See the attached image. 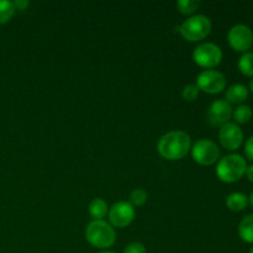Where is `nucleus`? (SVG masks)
I'll return each instance as SVG.
<instances>
[{
	"label": "nucleus",
	"instance_id": "6",
	"mask_svg": "<svg viewBox=\"0 0 253 253\" xmlns=\"http://www.w3.org/2000/svg\"><path fill=\"white\" fill-rule=\"evenodd\" d=\"M192 157L198 165L212 166L219 161L220 148L216 143L208 138H200L190 148Z\"/></svg>",
	"mask_w": 253,
	"mask_h": 253
},
{
	"label": "nucleus",
	"instance_id": "4",
	"mask_svg": "<svg viewBox=\"0 0 253 253\" xmlns=\"http://www.w3.org/2000/svg\"><path fill=\"white\" fill-rule=\"evenodd\" d=\"M85 240L93 247L106 250L116 241V231L104 220H93L85 229Z\"/></svg>",
	"mask_w": 253,
	"mask_h": 253
},
{
	"label": "nucleus",
	"instance_id": "9",
	"mask_svg": "<svg viewBox=\"0 0 253 253\" xmlns=\"http://www.w3.org/2000/svg\"><path fill=\"white\" fill-rule=\"evenodd\" d=\"M227 41L231 48L236 52L246 53L253 44V32L247 25L237 24L230 29Z\"/></svg>",
	"mask_w": 253,
	"mask_h": 253
},
{
	"label": "nucleus",
	"instance_id": "19",
	"mask_svg": "<svg viewBox=\"0 0 253 253\" xmlns=\"http://www.w3.org/2000/svg\"><path fill=\"white\" fill-rule=\"evenodd\" d=\"M200 7L199 0H179L177 2V9L182 15H192Z\"/></svg>",
	"mask_w": 253,
	"mask_h": 253
},
{
	"label": "nucleus",
	"instance_id": "3",
	"mask_svg": "<svg viewBox=\"0 0 253 253\" xmlns=\"http://www.w3.org/2000/svg\"><path fill=\"white\" fill-rule=\"evenodd\" d=\"M212 29L211 20L205 15H193L179 25L175 31L188 42H198L207 39Z\"/></svg>",
	"mask_w": 253,
	"mask_h": 253
},
{
	"label": "nucleus",
	"instance_id": "5",
	"mask_svg": "<svg viewBox=\"0 0 253 253\" xmlns=\"http://www.w3.org/2000/svg\"><path fill=\"white\" fill-rule=\"evenodd\" d=\"M193 61L202 68L212 69L221 63L222 51L217 44L205 42L195 47L193 52Z\"/></svg>",
	"mask_w": 253,
	"mask_h": 253
},
{
	"label": "nucleus",
	"instance_id": "15",
	"mask_svg": "<svg viewBox=\"0 0 253 253\" xmlns=\"http://www.w3.org/2000/svg\"><path fill=\"white\" fill-rule=\"evenodd\" d=\"M239 236L246 244H253V214L241 220L239 224Z\"/></svg>",
	"mask_w": 253,
	"mask_h": 253
},
{
	"label": "nucleus",
	"instance_id": "16",
	"mask_svg": "<svg viewBox=\"0 0 253 253\" xmlns=\"http://www.w3.org/2000/svg\"><path fill=\"white\" fill-rule=\"evenodd\" d=\"M252 109L251 106L245 105V104H241V105L237 106L234 111H232V118H234L235 124L237 125H242V124H247L252 119Z\"/></svg>",
	"mask_w": 253,
	"mask_h": 253
},
{
	"label": "nucleus",
	"instance_id": "1",
	"mask_svg": "<svg viewBox=\"0 0 253 253\" xmlns=\"http://www.w3.org/2000/svg\"><path fill=\"white\" fill-rule=\"evenodd\" d=\"M192 148V138L185 131L174 130L165 133L157 143V151L167 161L183 160Z\"/></svg>",
	"mask_w": 253,
	"mask_h": 253
},
{
	"label": "nucleus",
	"instance_id": "26",
	"mask_svg": "<svg viewBox=\"0 0 253 253\" xmlns=\"http://www.w3.org/2000/svg\"><path fill=\"white\" fill-rule=\"evenodd\" d=\"M250 203H251V205H252V208H253V192L251 193V195H250Z\"/></svg>",
	"mask_w": 253,
	"mask_h": 253
},
{
	"label": "nucleus",
	"instance_id": "2",
	"mask_svg": "<svg viewBox=\"0 0 253 253\" xmlns=\"http://www.w3.org/2000/svg\"><path fill=\"white\" fill-rule=\"evenodd\" d=\"M247 169V162L241 155L231 153L220 158L216 165V175L221 182H239L245 175Z\"/></svg>",
	"mask_w": 253,
	"mask_h": 253
},
{
	"label": "nucleus",
	"instance_id": "10",
	"mask_svg": "<svg viewBox=\"0 0 253 253\" xmlns=\"http://www.w3.org/2000/svg\"><path fill=\"white\" fill-rule=\"evenodd\" d=\"M219 141L225 150L236 151L244 142V132L237 124L227 123L220 127Z\"/></svg>",
	"mask_w": 253,
	"mask_h": 253
},
{
	"label": "nucleus",
	"instance_id": "18",
	"mask_svg": "<svg viewBox=\"0 0 253 253\" xmlns=\"http://www.w3.org/2000/svg\"><path fill=\"white\" fill-rule=\"evenodd\" d=\"M15 9L12 1H7V0H0V25H4L9 22L14 16Z\"/></svg>",
	"mask_w": 253,
	"mask_h": 253
},
{
	"label": "nucleus",
	"instance_id": "17",
	"mask_svg": "<svg viewBox=\"0 0 253 253\" xmlns=\"http://www.w3.org/2000/svg\"><path fill=\"white\" fill-rule=\"evenodd\" d=\"M239 71L241 72L244 76L252 77L253 78V53L252 52H246L242 54L239 59Z\"/></svg>",
	"mask_w": 253,
	"mask_h": 253
},
{
	"label": "nucleus",
	"instance_id": "21",
	"mask_svg": "<svg viewBox=\"0 0 253 253\" xmlns=\"http://www.w3.org/2000/svg\"><path fill=\"white\" fill-rule=\"evenodd\" d=\"M199 88L197 86V84H188L183 88L182 90V98L185 101H194L195 99L199 95Z\"/></svg>",
	"mask_w": 253,
	"mask_h": 253
},
{
	"label": "nucleus",
	"instance_id": "24",
	"mask_svg": "<svg viewBox=\"0 0 253 253\" xmlns=\"http://www.w3.org/2000/svg\"><path fill=\"white\" fill-rule=\"evenodd\" d=\"M12 4H14L15 9L22 11V10H25L27 6H29L30 2L27 1V0H16V1H12Z\"/></svg>",
	"mask_w": 253,
	"mask_h": 253
},
{
	"label": "nucleus",
	"instance_id": "27",
	"mask_svg": "<svg viewBox=\"0 0 253 253\" xmlns=\"http://www.w3.org/2000/svg\"><path fill=\"white\" fill-rule=\"evenodd\" d=\"M250 89H251V91L253 93V78L251 79V82H250Z\"/></svg>",
	"mask_w": 253,
	"mask_h": 253
},
{
	"label": "nucleus",
	"instance_id": "7",
	"mask_svg": "<svg viewBox=\"0 0 253 253\" xmlns=\"http://www.w3.org/2000/svg\"><path fill=\"white\" fill-rule=\"evenodd\" d=\"M197 86L204 93L219 94L226 86V78L221 72L215 69H205L198 76Z\"/></svg>",
	"mask_w": 253,
	"mask_h": 253
},
{
	"label": "nucleus",
	"instance_id": "12",
	"mask_svg": "<svg viewBox=\"0 0 253 253\" xmlns=\"http://www.w3.org/2000/svg\"><path fill=\"white\" fill-rule=\"evenodd\" d=\"M249 98V88L244 84H232L225 93V100L230 104H239L241 105L242 103L247 100Z\"/></svg>",
	"mask_w": 253,
	"mask_h": 253
},
{
	"label": "nucleus",
	"instance_id": "14",
	"mask_svg": "<svg viewBox=\"0 0 253 253\" xmlns=\"http://www.w3.org/2000/svg\"><path fill=\"white\" fill-rule=\"evenodd\" d=\"M88 211L94 220H103L109 212V207L105 200H103L101 198H95L89 204Z\"/></svg>",
	"mask_w": 253,
	"mask_h": 253
},
{
	"label": "nucleus",
	"instance_id": "29",
	"mask_svg": "<svg viewBox=\"0 0 253 253\" xmlns=\"http://www.w3.org/2000/svg\"><path fill=\"white\" fill-rule=\"evenodd\" d=\"M250 253H253V247H251V250H250Z\"/></svg>",
	"mask_w": 253,
	"mask_h": 253
},
{
	"label": "nucleus",
	"instance_id": "11",
	"mask_svg": "<svg viewBox=\"0 0 253 253\" xmlns=\"http://www.w3.org/2000/svg\"><path fill=\"white\" fill-rule=\"evenodd\" d=\"M232 106L225 99H217L210 104L207 113V120L211 126H222L230 123L232 118Z\"/></svg>",
	"mask_w": 253,
	"mask_h": 253
},
{
	"label": "nucleus",
	"instance_id": "8",
	"mask_svg": "<svg viewBox=\"0 0 253 253\" xmlns=\"http://www.w3.org/2000/svg\"><path fill=\"white\" fill-rule=\"evenodd\" d=\"M108 215L111 226L124 229V227H127L135 220L136 211L130 202L121 200V202L115 203L109 209Z\"/></svg>",
	"mask_w": 253,
	"mask_h": 253
},
{
	"label": "nucleus",
	"instance_id": "23",
	"mask_svg": "<svg viewBox=\"0 0 253 253\" xmlns=\"http://www.w3.org/2000/svg\"><path fill=\"white\" fill-rule=\"evenodd\" d=\"M245 155H246L247 160L253 161V136H251L245 143Z\"/></svg>",
	"mask_w": 253,
	"mask_h": 253
},
{
	"label": "nucleus",
	"instance_id": "13",
	"mask_svg": "<svg viewBox=\"0 0 253 253\" xmlns=\"http://www.w3.org/2000/svg\"><path fill=\"white\" fill-rule=\"evenodd\" d=\"M249 203H250L249 197L241 192H234L226 198L227 209L235 212H240L242 211V210L246 209Z\"/></svg>",
	"mask_w": 253,
	"mask_h": 253
},
{
	"label": "nucleus",
	"instance_id": "22",
	"mask_svg": "<svg viewBox=\"0 0 253 253\" xmlns=\"http://www.w3.org/2000/svg\"><path fill=\"white\" fill-rule=\"evenodd\" d=\"M123 253H146V247L142 242H131L124 249Z\"/></svg>",
	"mask_w": 253,
	"mask_h": 253
},
{
	"label": "nucleus",
	"instance_id": "25",
	"mask_svg": "<svg viewBox=\"0 0 253 253\" xmlns=\"http://www.w3.org/2000/svg\"><path fill=\"white\" fill-rule=\"evenodd\" d=\"M245 174H246L247 179H249L250 182L253 183V165L250 166V167H247L246 173H245Z\"/></svg>",
	"mask_w": 253,
	"mask_h": 253
},
{
	"label": "nucleus",
	"instance_id": "28",
	"mask_svg": "<svg viewBox=\"0 0 253 253\" xmlns=\"http://www.w3.org/2000/svg\"><path fill=\"white\" fill-rule=\"evenodd\" d=\"M98 253H116V252H111V251H100V252H98Z\"/></svg>",
	"mask_w": 253,
	"mask_h": 253
},
{
	"label": "nucleus",
	"instance_id": "20",
	"mask_svg": "<svg viewBox=\"0 0 253 253\" xmlns=\"http://www.w3.org/2000/svg\"><path fill=\"white\" fill-rule=\"evenodd\" d=\"M148 194L145 189L142 188H136L130 193V203L133 208L135 207H142L147 203Z\"/></svg>",
	"mask_w": 253,
	"mask_h": 253
}]
</instances>
